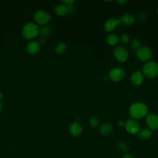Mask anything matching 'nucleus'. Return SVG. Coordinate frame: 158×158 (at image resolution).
Returning a JSON list of instances; mask_svg holds the SVG:
<instances>
[{"mask_svg": "<svg viewBox=\"0 0 158 158\" xmlns=\"http://www.w3.org/2000/svg\"><path fill=\"white\" fill-rule=\"evenodd\" d=\"M67 49V45L64 43H59L55 47V51L58 54L64 53Z\"/></svg>", "mask_w": 158, "mask_h": 158, "instance_id": "6ab92c4d", "label": "nucleus"}, {"mask_svg": "<svg viewBox=\"0 0 158 158\" xmlns=\"http://www.w3.org/2000/svg\"><path fill=\"white\" fill-rule=\"evenodd\" d=\"M40 28L38 26L33 22H29L25 24L22 30L23 38L27 40H30L35 38L39 35Z\"/></svg>", "mask_w": 158, "mask_h": 158, "instance_id": "f03ea898", "label": "nucleus"}, {"mask_svg": "<svg viewBox=\"0 0 158 158\" xmlns=\"http://www.w3.org/2000/svg\"><path fill=\"white\" fill-rule=\"evenodd\" d=\"M69 132L73 136H78L82 132V127L78 122H73L69 126Z\"/></svg>", "mask_w": 158, "mask_h": 158, "instance_id": "ddd939ff", "label": "nucleus"}, {"mask_svg": "<svg viewBox=\"0 0 158 158\" xmlns=\"http://www.w3.org/2000/svg\"><path fill=\"white\" fill-rule=\"evenodd\" d=\"M121 23L126 25L132 26L136 22L135 17L130 14H125L120 18Z\"/></svg>", "mask_w": 158, "mask_h": 158, "instance_id": "4468645a", "label": "nucleus"}, {"mask_svg": "<svg viewBox=\"0 0 158 158\" xmlns=\"http://www.w3.org/2000/svg\"><path fill=\"white\" fill-rule=\"evenodd\" d=\"M118 149L123 151V152H126L128 150V146L125 143H123V142H120L118 143V145H117Z\"/></svg>", "mask_w": 158, "mask_h": 158, "instance_id": "5701e85b", "label": "nucleus"}, {"mask_svg": "<svg viewBox=\"0 0 158 158\" xmlns=\"http://www.w3.org/2000/svg\"><path fill=\"white\" fill-rule=\"evenodd\" d=\"M2 109V104L0 102V111H1Z\"/></svg>", "mask_w": 158, "mask_h": 158, "instance_id": "c756f323", "label": "nucleus"}, {"mask_svg": "<svg viewBox=\"0 0 158 158\" xmlns=\"http://www.w3.org/2000/svg\"><path fill=\"white\" fill-rule=\"evenodd\" d=\"M148 112V107L142 102H135L129 109L130 116L135 119H138L147 115Z\"/></svg>", "mask_w": 158, "mask_h": 158, "instance_id": "f257e3e1", "label": "nucleus"}, {"mask_svg": "<svg viewBox=\"0 0 158 158\" xmlns=\"http://www.w3.org/2000/svg\"><path fill=\"white\" fill-rule=\"evenodd\" d=\"M34 20L35 22L41 25L47 24L51 20V15L49 13L44 10H38L34 14Z\"/></svg>", "mask_w": 158, "mask_h": 158, "instance_id": "20e7f679", "label": "nucleus"}, {"mask_svg": "<svg viewBox=\"0 0 158 158\" xmlns=\"http://www.w3.org/2000/svg\"><path fill=\"white\" fill-rule=\"evenodd\" d=\"M137 57L141 61H148L149 60L152 56V51L151 49L147 46H143L139 48L136 51Z\"/></svg>", "mask_w": 158, "mask_h": 158, "instance_id": "39448f33", "label": "nucleus"}, {"mask_svg": "<svg viewBox=\"0 0 158 158\" xmlns=\"http://www.w3.org/2000/svg\"><path fill=\"white\" fill-rule=\"evenodd\" d=\"M54 11L57 15L62 16L67 14L69 12V8L67 5L64 4H58L56 6Z\"/></svg>", "mask_w": 158, "mask_h": 158, "instance_id": "2eb2a0df", "label": "nucleus"}, {"mask_svg": "<svg viewBox=\"0 0 158 158\" xmlns=\"http://www.w3.org/2000/svg\"><path fill=\"white\" fill-rule=\"evenodd\" d=\"M45 38H41L40 40V41H39V44H44V43H45Z\"/></svg>", "mask_w": 158, "mask_h": 158, "instance_id": "bb28decb", "label": "nucleus"}, {"mask_svg": "<svg viewBox=\"0 0 158 158\" xmlns=\"http://www.w3.org/2000/svg\"><path fill=\"white\" fill-rule=\"evenodd\" d=\"M40 50V44L39 43L31 41L29 42L26 47V51L27 52L31 55H34L38 53Z\"/></svg>", "mask_w": 158, "mask_h": 158, "instance_id": "9b49d317", "label": "nucleus"}, {"mask_svg": "<svg viewBox=\"0 0 158 158\" xmlns=\"http://www.w3.org/2000/svg\"><path fill=\"white\" fill-rule=\"evenodd\" d=\"M99 120L96 117H91L89 120V123L92 127H96L99 125Z\"/></svg>", "mask_w": 158, "mask_h": 158, "instance_id": "412c9836", "label": "nucleus"}, {"mask_svg": "<svg viewBox=\"0 0 158 158\" xmlns=\"http://www.w3.org/2000/svg\"><path fill=\"white\" fill-rule=\"evenodd\" d=\"M112 125L109 123H102L99 128V131L102 135H108L112 131Z\"/></svg>", "mask_w": 158, "mask_h": 158, "instance_id": "dca6fc26", "label": "nucleus"}, {"mask_svg": "<svg viewBox=\"0 0 158 158\" xmlns=\"http://www.w3.org/2000/svg\"><path fill=\"white\" fill-rule=\"evenodd\" d=\"M107 41L110 45L114 46L118 43L119 39L117 35L114 34H111L107 37Z\"/></svg>", "mask_w": 158, "mask_h": 158, "instance_id": "a211bd4d", "label": "nucleus"}, {"mask_svg": "<svg viewBox=\"0 0 158 158\" xmlns=\"http://www.w3.org/2000/svg\"><path fill=\"white\" fill-rule=\"evenodd\" d=\"M121 41H122L123 44H127L130 42V37H129V36L127 34H126V33H123L121 36Z\"/></svg>", "mask_w": 158, "mask_h": 158, "instance_id": "b1692460", "label": "nucleus"}, {"mask_svg": "<svg viewBox=\"0 0 158 158\" xmlns=\"http://www.w3.org/2000/svg\"><path fill=\"white\" fill-rule=\"evenodd\" d=\"M109 77L112 80L118 81L122 80L125 77V72L122 68L115 67L110 71Z\"/></svg>", "mask_w": 158, "mask_h": 158, "instance_id": "6e6552de", "label": "nucleus"}, {"mask_svg": "<svg viewBox=\"0 0 158 158\" xmlns=\"http://www.w3.org/2000/svg\"><path fill=\"white\" fill-rule=\"evenodd\" d=\"M146 122L151 130H156L158 128V115L155 114L150 113L147 114Z\"/></svg>", "mask_w": 158, "mask_h": 158, "instance_id": "1a4fd4ad", "label": "nucleus"}, {"mask_svg": "<svg viewBox=\"0 0 158 158\" xmlns=\"http://www.w3.org/2000/svg\"><path fill=\"white\" fill-rule=\"evenodd\" d=\"M130 80L133 85L135 86L140 85L144 81V75L140 71H136L131 75Z\"/></svg>", "mask_w": 158, "mask_h": 158, "instance_id": "f8f14e48", "label": "nucleus"}, {"mask_svg": "<svg viewBox=\"0 0 158 158\" xmlns=\"http://www.w3.org/2000/svg\"><path fill=\"white\" fill-rule=\"evenodd\" d=\"M118 2L120 4H125V3L127 2V1H118Z\"/></svg>", "mask_w": 158, "mask_h": 158, "instance_id": "c85d7f7f", "label": "nucleus"}, {"mask_svg": "<svg viewBox=\"0 0 158 158\" xmlns=\"http://www.w3.org/2000/svg\"><path fill=\"white\" fill-rule=\"evenodd\" d=\"M114 55L115 59L120 62H124L128 57V51L123 46H117L114 50Z\"/></svg>", "mask_w": 158, "mask_h": 158, "instance_id": "0eeeda50", "label": "nucleus"}, {"mask_svg": "<svg viewBox=\"0 0 158 158\" xmlns=\"http://www.w3.org/2000/svg\"><path fill=\"white\" fill-rule=\"evenodd\" d=\"M143 75L148 78H152L158 75V64L154 61L146 62L143 67Z\"/></svg>", "mask_w": 158, "mask_h": 158, "instance_id": "7ed1b4c3", "label": "nucleus"}, {"mask_svg": "<svg viewBox=\"0 0 158 158\" xmlns=\"http://www.w3.org/2000/svg\"><path fill=\"white\" fill-rule=\"evenodd\" d=\"M131 47H132L134 49L138 50V49L140 48L141 43H140V41H139L138 39H133V40L131 41Z\"/></svg>", "mask_w": 158, "mask_h": 158, "instance_id": "4be33fe9", "label": "nucleus"}, {"mask_svg": "<svg viewBox=\"0 0 158 158\" xmlns=\"http://www.w3.org/2000/svg\"><path fill=\"white\" fill-rule=\"evenodd\" d=\"M122 23L120 19L111 18L108 19L104 23V28L106 31L110 32L114 30V28L119 24Z\"/></svg>", "mask_w": 158, "mask_h": 158, "instance_id": "9d476101", "label": "nucleus"}, {"mask_svg": "<svg viewBox=\"0 0 158 158\" xmlns=\"http://www.w3.org/2000/svg\"><path fill=\"white\" fill-rule=\"evenodd\" d=\"M50 33H51L50 28L49 27L44 26L40 29L39 34H40L42 36H43L44 38L46 36H48L50 34Z\"/></svg>", "mask_w": 158, "mask_h": 158, "instance_id": "aec40b11", "label": "nucleus"}, {"mask_svg": "<svg viewBox=\"0 0 158 158\" xmlns=\"http://www.w3.org/2000/svg\"><path fill=\"white\" fill-rule=\"evenodd\" d=\"M3 97H4V95H3V93L1 92V91H0V101L1 100H2V98H3Z\"/></svg>", "mask_w": 158, "mask_h": 158, "instance_id": "cd10ccee", "label": "nucleus"}, {"mask_svg": "<svg viewBox=\"0 0 158 158\" xmlns=\"http://www.w3.org/2000/svg\"><path fill=\"white\" fill-rule=\"evenodd\" d=\"M151 135H152L151 131L149 128H144L141 130H139V131H138L139 138L141 139H143V140H145V139H147L151 137Z\"/></svg>", "mask_w": 158, "mask_h": 158, "instance_id": "f3484780", "label": "nucleus"}, {"mask_svg": "<svg viewBox=\"0 0 158 158\" xmlns=\"http://www.w3.org/2000/svg\"><path fill=\"white\" fill-rule=\"evenodd\" d=\"M127 131L131 134L138 133L140 130L139 123L135 119H129L124 124Z\"/></svg>", "mask_w": 158, "mask_h": 158, "instance_id": "423d86ee", "label": "nucleus"}, {"mask_svg": "<svg viewBox=\"0 0 158 158\" xmlns=\"http://www.w3.org/2000/svg\"><path fill=\"white\" fill-rule=\"evenodd\" d=\"M146 17H147V15L145 14H141L139 15V19L141 20H146Z\"/></svg>", "mask_w": 158, "mask_h": 158, "instance_id": "393cba45", "label": "nucleus"}, {"mask_svg": "<svg viewBox=\"0 0 158 158\" xmlns=\"http://www.w3.org/2000/svg\"><path fill=\"white\" fill-rule=\"evenodd\" d=\"M157 14H158V9H157Z\"/></svg>", "mask_w": 158, "mask_h": 158, "instance_id": "7c9ffc66", "label": "nucleus"}, {"mask_svg": "<svg viewBox=\"0 0 158 158\" xmlns=\"http://www.w3.org/2000/svg\"><path fill=\"white\" fill-rule=\"evenodd\" d=\"M122 158H133V157L130 154H125L124 155Z\"/></svg>", "mask_w": 158, "mask_h": 158, "instance_id": "a878e982", "label": "nucleus"}]
</instances>
